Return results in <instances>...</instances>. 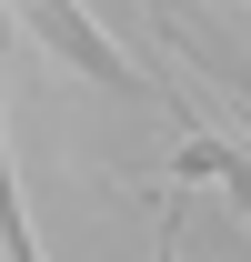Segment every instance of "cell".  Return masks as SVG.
<instances>
[{
  "mask_svg": "<svg viewBox=\"0 0 251 262\" xmlns=\"http://www.w3.org/2000/svg\"><path fill=\"white\" fill-rule=\"evenodd\" d=\"M20 10H31V31H40V51H61V61L81 71V81H101V91H141V71H131L121 51H111V40H101L91 20L70 10V0H20Z\"/></svg>",
  "mask_w": 251,
  "mask_h": 262,
  "instance_id": "obj_1",
  "label": "cell"
},
{
  "mask_svg": "<svg viewBox=\"0 0 251 262\" xmlns=\"http://www.w3.org/2000/svg\"><path fill=\"white\" fill-rule=\"evenodd\" d=\"M171 171H181V182H221V192H231V202L251 212V162L231 151V141H211V131H191L181 151H171Z\"/></svg>",
  "mask_w": 251,
  "mask_h": 262,
  "instance_id": "obj_2",
  "label": "cell"
},
{
  "mask_svg": "<svg viewBox=\"0 0 251 262\" xmlns=\"http://www.w3.org/2000/svg\"><path fill=\"white\" fill-rule=\"evenodd\" d=\"M0 252H10V262H40L31 212H20V182H10V141H0Z\"/></svg>",
  "mask_w": 251,
  "mask_h": 262,
  "instance_id": "obj_3",
  "label": "cell"
},
{
  "mask_svg": "<svg viewBox=\"0 0 251 262\" xmlns=\"http://www.w3.org/2000/svg\"><path fill=\"white\" fill-rule=\"evenodd\" d=\"M151 262H181V212H171V222H161V252Z\"/></svg>",
  "mask_w": 251,
  "mask_h": 262,
  "instance_id": "obj_4",
  "label": "cell"
},
{
  "mask_svg": "<svg viewBox=\"0 0 251 262\" xmlns=\"http://www.w3.org/2000/svg\"><path fill=\"white\" fill-rule=\"evenodd\" d=\"M231 91H241V111H251V71H231Z\"/></svg>",
  "mask_w": 251,
  "mask_h": 262,
  "instance_id": "obj_5",
  "label": "cell"
}]
</instances>
